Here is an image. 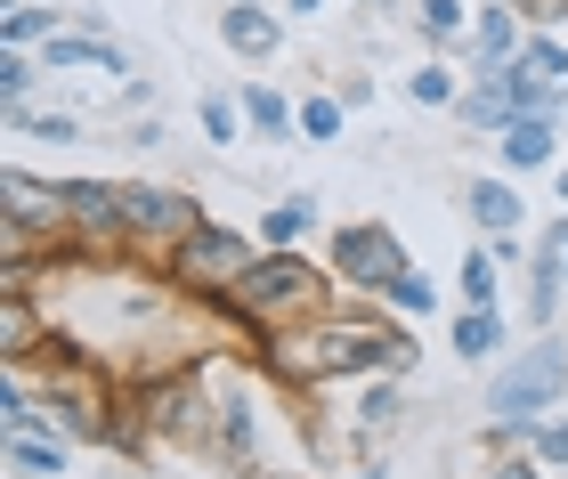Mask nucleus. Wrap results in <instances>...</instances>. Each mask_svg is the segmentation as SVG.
<instances>
[{"mask_svg":"<svg viewBox=\"0 0 568 479\" xmlns=\"http://www.w3.org/2000/svg\"><path fill=\"white\" fill-rule=\"evenodd\" d=\"M520 58H528L536 73H545V82H560V90H568V49H560L552 33H536V41H520Z\"/></svg>","mask_w":568,"mask_h":479,"instance_id":"obj_33","label":"nucleus"},{"mask_svg":"<svg viewBox=\"0 0 568 479\" xmlns=\"http://www.w3.org/2000/svg\"><path fill=\"white\" fill-rule=\"evenodd\" d=\"M252 261H261V244H252L244 228H227V220H203L195 236H179V244H171L163 276H171V293H187V300H220Z\"/></svg>","mask_w":568,"mask_h":479,"instance_id":"obj_5","label":"nucleus"},{"mask_svg":"<svg viewBox=\"0 0 568 479\" xmlns=\"http://www.w3.org/2000/svg\"><path fill=\"white\" fill-rule=\"evenodd\" d=\"M49 342H58V317H49L33 293H0V358L24 366V358H41Z\"/></svg>","mask_w":568,"mask_h":479,"instance_id":"obj_12","label":"nucleus"},{"mask_svg":"<svg viewBox=\"0 0 568 479\" xmlns=\"http://www.w3.org/2000/svg\"><path fill=\"white\" fill-rule=\"evenodd\" d=\"M244 479H293V471H261V463H252V471H244Z\"/></svg>","mask_w":568,"mask_h":479,"instance_id":"obj_38","label":"nucleus"},{"mask_svg":"<svg viewBox=\"0 0 568 479\" xmlns=\"http://www.w3.org/2000/svg\"><path fill=\"white\" fill-rule=\"evenodd\" d=\"M9 471L17 479H65V431L41 422V431H9Z\"/></svg>","mask_w":568,"mask_h":479,"instance_id":"obj_20","label":"nucleus"},{"mask_svg":"<svg viewBox=\"0 0 568 479\" xmlns=\"http://www.w3.org/2000/svg\"><path fill=\"white\" fill-rule=\"evenodd\" d=\"M382 300H390L398 317H430V309H438V285H430L423 268H398V276H390V293H382Z\"/></svg>","mask_w":568,"mask_h":479,"instance_id":"obj_27","label":"nucleus"},{"mask_svg":"<svg viewBox=\"0 0 568 479\" xmlns=\"http://www.w3.org/2000/svg\"><path fill=\"white\" fill-rule=\"evenodd\" d=\"M9 131L41 139V146H73V114H41V106H9Z\"/></svg>","mask_w":568,"mask_h":479,"instance_id":"obj_30","label":"nucleus"},{"mask_svg":"<svg viewBox=\"0 0 568 479\" xmlns=\"http://www.w3.org/2000/svg\"><path fill=\"white\" fill-rule=\"evenodd\" d=\"M374 9H398V0H374Z\"/></svg>","mask_w":568,"mask_h":479,"instance_id":"obj_41","label":"nucleus"},{"mask_svg":"<svg viewBox=\"0 0 568 479\" xmlns=\"http://www.w3.org/2000/svg\"><path fill=\"white\" fill-rule=\"evenodd\" d=\"M284 9H293V17H317V9H325V0H284Z\"/></svg>","mask_w":568,"mask_h":479,"instance_id":"obj_37","label":"nucleus"},{"mask_svg":"<svg viewBox=\"0 0 568 479\" xmlns=\"http://www.w3.org/2000/svg\"><path fill=\"white\" fill-rule=\"evenodd\" d=\"M463 300L471 309H496V293H504V261H496V244H479V252H463Z\"/></svg>","mask_w":568,"mask_h":479,"instance_id":"obj_25","label":"nucleus"},{"mask_svg":"<svg viewBox=\"0 0 568 479\" xmlns=\"http://www.w3.org/2000/svg\"><path fill=\"white\" fill-rule=\"evenodd\" d=\"M398 415H406V390H398V374H382V383H366V390H357V439L390 431Z\"/></svg>","mask_w":568,"mask_h":479,"instance_id":"obj_23","label":"nucleus"},{"mask_svg":"<svg viewBox=\"0 0 568 479\" xmlns=\"http://www.w3.org/2000/svg\"><path fill=\"white\" fill-rule=\"evenodd\" d=\"M73 17H58V9H33V0H9V17H0V41L9 49H33V41H49V33H65Z\"/></svg>","mask_w":568,"mask_h":479,"instance_id":"obj_24","label":"nucleus"},{"mask_svg":"<svg viewBox=\"0 0 568 479\" xmlns=\"http://www.w3.org/2000/svg\"><path fill=\"white\" fill-rule=\"evenodd\" d=\"M0 106H33V58L0 49Z\"/></svg>","mask_w":568,"mask_h":479,"instance_id":"obj_32","label":"nucleus"},{"mask_svg":"<svg viewBox=\"0 0 568 479\" xmlns=\"http://www.w3.org/2000/svg\"><path fill=\"white\" fill-rule=\"evenodd\" d=\"M212 456H227V463H252V456H261V415H252V390H220V439H212Z\"/></svg>","mask_w":568,"mask_h":479,"instance_id":"obj_19","label":"nucleus"},{"mask_svg":"<svg viewBox=\"0 0 568 479\" xmlns=\"http://www.w3.org/2000/svg\"><path fill=\"white\" fill-rule=\"evenodd\" d=\"M325 268H333V285L382 300V293H390V276L415 268V261H406V244H398L390 220H342V228H333V244H325Z\"/></svg>","mask_w":568,"mask_h":479,"instance_id":"obj_7","label":"nucleus"},{"mask_svg":"<svg viewBox=\"0 0 568 479\" xmlns=\"http://www.w3.org/2000/svg\"><path fill=\"white\" fill-rule=\"evenodd\" d=\"M463 204H471L479 236H520V220H528V204H520V187H511V180H471V187H463Z\"/></svg>","mask_w":568,"mask_h":479,"instance_id":"obj_16","label":"nucleus"},{"mask_svg":"<svg viewBox=\"0 0 568 479\" xmlns=\"http://www.w3.org/2000/svg\"><path fill=\"white\" fill-rule=\"evenodd\" d=\"M308 228H317V195H284L276 212H261V244H276V252H301Z\"/></svg>","mask_w":568,"mask_h":479,"instance_id":"obj_22","label":"nucleus"},{"mask_svg":"<svg viewBox=\"0 0 568 479\" xmlns=\"http://www.w3.org/2000/svg\"><path fill=\"white\" fill-rule=\"evenodd\" d=\"M342 114H349L342 98L308 90V98H301V139H317V146H325V139H342Z\"/></svg>","mask_w":568,"mask_h":479,"instance_id":"obj_31","label":"nucleus"},{"mask_svg":"<svg viewBox=\"0 0 568 479\" xmlns=\"http://www.w3.org/2000/svg\"><path fill=\"white\" fill-rule=\"evenodd\" d=\"M447 342H455V358H463V366H487V358H504L511 325H504V309H471V300H463L455 325H447Z\"/></svg>","mask_w":568,"mask_h":479,"instance_id":"obj_15","label":"nucleus"},{"mask_svg":"<svg viewBox=\"0 0 568 479\" xmlns=\"http://www.w3.org/2000/svg\"><path fill=\"white\" fill-rule=\"evenodd\" d=\"M560 398H568V342H560V334H536L520 358L487 383V415H496V431L528 439L536 422L560 407Z\"/></svg>","mask_w":568,"mask_h":479,"instance_id":"obj_3","label":"nucleus"},{"mask_svg":"<svg viewBox=\"0 0 568 479\" xmlns=\"http://www.w3.org/2000/svg\"><path fill=\"white\" fill-rule=\"evenodd\" d=\"M471 58H479V65H504V58H520V9H511V0H496V9H479Z\"/></svg>","mask_w":568,"mask_h":479,"instance_id":"obj_21","label":"nucleus"},{"mask_svg":"<svg viewBox=\"0 0 568 479\" xmlns=\"http://www.w3.org/2000/svg\"><path fill=\"white\" fill-rule=\"evenodd\" d=\"M203 228V204L187 187H146V180H122V244L146 252V261H171L179 236Z\"/></svg>","mask_w":568,"mask_h":479,"instance_id":"obj_8","label":"nucleus"},{"mask_svg":"<svg viewBox=\"0 0 568 479\" xmlns=\"http://www.w3.org/2000/svg\"><path fill=\"white\" fill-rule=\"evenodd\" d=\"M496 479H545V463H536V456H504Z\"/></svg>","mask_w":568,"mask_h":479,"instance_id":"obj_35","label":"nucleus"},{"mask_svg":"<svg viewBox=\"0 0 568 479\" xmlns=\"http://www.w3.org/2000/svg\"><path fill=\"white\" fill-rule=\"evenodd\" d=\"M139 422H146V439H163V447H212L220 439V390H212V374H203V366L146 374V383H139Z\"/></svg>","mask_w":568,"mask_h":479,"instance_id":"obj_4","label":"nucleus"},{"mask_svg":"<svg viewBox=\"0 0 568 479\" xmlns=\"http://www.w3.org/2000/svg\"><path fill=\"white\" fill-rule=\"evenodd\" d=\"M552 114H520V122H504L496 131V155H504V171H545L552 163Z\"/></svg>","mask_w":568,"mask_h":479,"instance_id":"obj_17","label":"nucleus"},{"mask_svg":"<svg viewBox=\"0 0 568 479\" xmlns=\"http://www.w3.org/2000/svg\"><path fill=\"white\" fill-rule=\"evenodd\" d=\"M0 220H17V228H41V236H73L65 180H33L24 163H9V171H0Z\"/></svg>","mask_w":568,"mask_h":479,"instance_id":"obj_9","label":"nucleus"},{"mask_svg":"<svg viewBox=\"0 0 568 479\" xmlns=\"http://www.w3.org/2000/svg\"><path fill=\"white\" fill-rule=\"evenodd\" d=\"M560 106V82H545L528 58H504V65H479V82L463 90V122L471 131H504V122H520V114H552Z\"/></svg>","mask_w":568,"mask_h":479,"instance_id":"obj_6","label":"nucleus"},{"mask_svg":"<svg viewBox=\"0 0 568 479\" xmlns=\"http://www.w3.org/2000/svg\"><path fill=\"white\" fill-rule=\"evenodd\" d=\"M65 212H73V236L82 244L131 252L122 244V180H65Z\"/></svg>","mask_w":568,"mask_h":479,"instance_id":"obj_10","label":"nucleus"},{"mask_svg":"<svg viewBox=\"0 0 568 479\" xmlns=\"http://www.w3.org/2000/svg\"><path fill=\"white\" fill-rule=\"evenodd\" d=\"M415 33H423L430 49H447V41L463 33V0H415Z\"/></svg>","mask_w":568,"mask_h":479,"instance_id":"obj_29","label":"nucleus"},{"mask_svg":"<svg viewBox=\"0 0 568 479\" xmlns=\"http://www.w3.org/2000/svg\"><path fill=\"white\" fill-rule=\"evenodd\" d=\"M528 456H536V463H568V422H560V415H545V422L528 431Z\"/></svg>","mask_w":568,"mask_h":479,"instance_id":"obj_34","label":"nucleus"},{"mask_svg":"<svg viewBox=\"0 0 568 479\" xmlns=\"http://www.w3.org/2000/svg\"><path fill=\"white\" fill-rule=\"evenodd\" d=\"M349 479H390V463H357Z\"/></svg>","mask_w":568,"mask_h":479,"instance_id":"obj_36","label":"nucleus"},{"mask_svg":"<svg viewBox=\"0 0 568 479\" xmlns=\"http://www.w3.org/2000/svg\"><path fill=\"white\" fill-rule=\"evenodd\" d=\"M560 204H568V163H560Z\"/></svg>","mask_w":568,"mask_h":479,"instance_id":"obj_40","label":"nucleus"},{"mask_svg":"<svg viewBox=\"0 0 568 479\" xmlns=\"http://www.w3.org/2000/svg\"><path fill=\"white\" fill-rule=\"evenodd\" d=\"M236 98H244V122H252V131H261L268 146H284V139H301V106H293V98H284L276 82H244Z\"/></svg>","mask_w":568,"mask_h":479,"instance_id":"obj_18","label":"nucleus"},{"mask_svg":"<svg viewBox=\"0 0 568 479\" xmlns=\"http://www.w3.org/2000/svg\"><path fill=\"white\" fill-rule=\"evenodd\" d=\"M41 65L49 73H114V82H131V49L106 41V33H82V24H65V33H49L41 41Z\"/></svg>","mask_w":568,"mask_h":479,"instance_id":"obj_11","label":"nucleus"},{"mask_svg":"<svg viewBox=\"0 0 568 479\" xmlns=\"http://www.w3.org/2000/svg\"><path fill=\"white\" fill-rule=\"evenodd\" d=\"M406 98H415V106H463V82H455V73L447 65H415V82H406Z\"/></svg>","mask_w":568,"mask_h":479,"instance_id":"obj_28","label":"nucleus"},{"mask_svg":"<svg viewBox=\"0 0 568 479\" xmlns=\"http://www.w3.org/2000/svg\"><path fill=\"white\" fill-rule=\"evenodd\" d=\"M220 41L236 49V58L261 65V58H276V49H284V24L261 9V0H227V9H220Z\"/></svg>","mask_w":568,"mask_h":479,"instance_id":"obj_13","label":"nucleus"},{"mask_svg":"<svg viewBox=\"0 0 568 479\" xmlns=\"http://www.w3.org/2000/svg\"><path fill=\"white\" fill-rule=\"evenodd\" d=\"M560 300H568V268H560V236H545L536 261H528V325H536V334H552Z\"/></svg>","mask_w":568,"mask_h":479,"instance_id":"obj_14","label":"nucleus"},{"mask_svg":"<svg viewBox=\"0 0 568 479\" xmlns=\"http://www.w3.org/2000/svg\"><path fill=\"white\" fill-rule=\"evenodd\" d=\"M195 122L212 131V146H236V131H244V98H227V90H203V98H195Z\"/></svg>","mask_w":568,"mask_h":479,"instance_id":"obj_26","label":"nucleus"},{"mask_svg":"<svg viewBox=\"0 0 568 479\" xmlns=\"http://www.w3.org/2000/svg\"><path fill=\"white\" fill-rule=\"evenodd\" d=\"M333 300V268L317 276V261L308 252H276V244H261V261H252L236 285H227L212 309L227 317V325H252V334H276V325H301V317H317Z\"/></svg>","mask_w":568,"mask_h":479,"instance_id":"obj_2","label":"nucleus"},{"mask_svg":"<svg viewBox=\"0 0 568 479\" xmlns=\"http://www.w3.org/2000/svg\"><path fill=\"white\" fill-rule=\"evenodd\" d=\"M552 236H560V268H568V220H560V228H552Z\"/></svg>","mask_w":568,"mask_h":479,"instance_id":"obj_39","label":"nucleus"},{"mask_svg":"<svg viewBox=\"0 0 568 479\" xmlns=\"http://www.w3.org/2000/svg\"><path fill=\"white\" fill-rule=\"evenodd\" d=\"M415 366V334L382 309H317L301 325L261 334V374L284 390H325L357 383V374H406Z\"/></svg>","mask_w":568,"mask_h":479,"instance_id":"obj_1","label":"nucleus"}]
</instances>
